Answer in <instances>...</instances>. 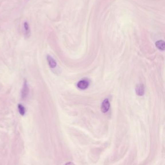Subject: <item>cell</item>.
<instances>
[{
	"label": "cell",
	"mask_w": 165,
	"mask_h": 165,
	"mask_svg": "<svg viewBox=\"0 0 165 165\" xmlns=\"http://www.w3.org/2000/svg\"><path fill=\"white\" fill-rule=\"evenodd\" d=\"M28 92H29V88H28V85L26 80H25V82L24 83L23 87L22 88V98H25L28 95Z\"/></svg>",
	"instance_id": "obj_5"
},
{
	"label": "cell",
	"mask_w": 165,
	"mask_h": 165,
	"mask_svg": "<svg viewBox=\"0 0 165 165\" xmlns=\"http://www.w3.org/2000/svg\"><path fill=\"white\" fill-rule=\"evenodd\" d=\"M66 164H74L73 163H66Z\"/></svg>",
	"instance_id": "obj_9"
},
{
	"label": "cell",
	"mask_w": 165,
	"mask_h": 165,
	"mask_svg": "<svg viewBox=\"0 0 165 165\" xmlns=\"http://www.w3.org/2000/svg\"><path fill=\"white\" fill-rule=\"evenodd\" d=\"M110 107V104L108 99H105L101 105V111L103 113H106L109 111Z\"/></svg>",
	"instance_id": "obj_1"
},
{
	"label": "cell",
	"mask_w": 165,
	"mask_h": 165,
	"mask_svg": "<svg viewBox=\"0 0 165 165\" xmlns=\"http://www.w3.org/2000/svg\"><path fill=\"white\" fill-rule=\"evenodd\" d=\"M135 92L139 96H143L144 94V87L143 84H140L138 85L135 88Z\"/></svg>",
	"instance_id": "obj_4"
},
{
	"label": "cell",
	"mask_w": 165,
	"mask_h": 165,
	"mask_svg": "<svg viewBox=\"0 0 165 165\" xmlns=\"http://www.w3.org/2000/svg\"><path fill=\"white\" fill-rule=\"evenodd\" d=\"M24 30V34L27 36H30V26L29 25L28 22L25 21L23 25Z\"/></svg>",
	"instance_id": "obj_7"
},
{
	"label": "cell",
	"mask_w": 165,
	"mask_h": 165,
	"mask_svg": "<svg viewBox=\"0 0 165 165\" xmlns=\"http://www.w3.org/2000/svg\"><path fill=\"white\" fill-rule=\"evenodd\" d=\"M165 43L164 41L160 40L157 41L156 43V47L157 48H158L159 50L163 51L165 49Z\"/></svg>",
	"instance_id": "obj_6"
},
{
	"label": "cell",
	"mask_w": 165,
	"mask_h": 165,
	"mask_svg": "<svg viewBox=\"0 0 165 165\" xmlns=\"http://www.w3.org/2000/svg\"><path fill=\"white\" fill-rule=\"evenodd\" d=\"M89 82L87 80H82L78 83L77 86L79 89L81 90H85L89 87Z\"/></svg>",
	"instance_id": "obj_3"
},
{
	"label": "cell",
	"mask_w": 165,
	"mask_h": 165,
	"mask_svg": "<svg viewBox=\"0 0 165 165\" xmlns=\"http://www.w3.org/2000/svg\"><path fill=\"white\" fill-rule=\"evenodd\" d=\"M18 109H19V113L21 115L23 116L25 115L26 109L23 105L21 104H19L18 105Z\"/></svg>",
	"instance_id": "obj_8"
},
{
	"label": "cell",
	"mask_w": 165,
	"mask_h": 165,
	"mask_svg": "<svg viewBox=\"0 0 165 165\" xmlns=\"http://www.w3.org/2000/svg\"><path fill=\"white\" fill-rule=\"evenodd\" d=\"M47 59L48 62V65L50 67L52 68H54L57 66V62L54 59L50 56V55H47Z\"/></svg>",
	"instance_id": "obj_2"
}]
</instances>
